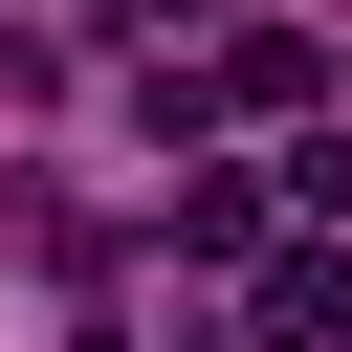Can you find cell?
Returning a JSON list of instances; mask_svg holds the SVG:
<instances>
[{
	"mask_svg": "<svg viewBox=\"0 0 352 352\" xmlns=\"http://www.w3.org/2000/svg\"><path fill=\"white\" fill-rule=\"evenodd\" d=\"M308 88H330V44H308V22H242V44L198 66V110H308Z\"/></svg>",
	"mask_w": 352,
	"mask_h": 352,
	"instance_id": "1",
	"label": "cell"
},
{
	"mask_svg": "<svg viewBox=\"0 0 352 352\" xmlns=\"http://www.w3.org/2000/svg\"><path fill=\"white\" fill-rule=\"evenodd\" d=\"M286 198H308V220H352V132H308V154H286Z\"/></svg>",
	"mask_w": 352,
	"mask_h": 352,
	"instance_id": "2",
	"label": "cell"
},
{
	"mask_svg": "<svg viewBox=\"0 0 352 352\" xmlns=\"http://www.w3.org/2000/svg\"><path fill=\"white\" fill-rule=\"evenodd\" d=\"M66 352H154V330H110V308H88V330H66Z\"/></svg>",
	"mask_w": 352,
	"mask_h": 352,
	"instance_id": "3",
	"label": "cell"
}]
</instances>
